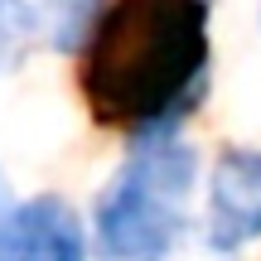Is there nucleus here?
<instances>
[{"instance_id": "obj_1", "label": "nucleus", "mask_w": 261, "mask_h": 261, "mask_svg": "<svg viewBox=\"0 0 261 261\" xmlns=\"http://www.w3.org/2000/svg\"><path fill=\"white\" fill-rule=\"evenodd\" d=\"M208 87V0H107L83 44V97L102 126L174 130Z\"/></svg>"}, {"instance_id": "obj_5", "label": "nucleus", "mask_w": 261, "mask_h": 261, "mask_svg": "<svg viewBox=\"0 0 261 261\" xmlns=\"http://www.w3.org/2000/svg\"><path fill=\"white\" fill-rule=\"evenodd\" d=\"M107 0H44V29L58 54H77L92 34Z\"/></svg>"}, {"instance_id": "obj_4", "label": "nucleus", "mask_w": 261, "mask_h": 261, "mask_svg": "<svg viewBox=\"0 0 261 261\" xmlns=\"http://www.w3.org/2000/svg\"><path fill=\"white\" fill-rule=\"evenodd\" d=\"M261 237V150H223L208 179V242L237 252Z\"/></svg>"}, {"instance_id": "obj_6", "label": "nucleus", "mask_w": 261, "mask_h": 261, "mask_svg": "<svg viewBox=\"0 0 261 261\" xmlns=\"http://www.w3.org/2000/svg\"><path fill=\"white\" fill-rule=\"evenodd\" d=\"M34 10L24 5V0H0V68L15 63L19 54L29 48V39H34Z\"/></svg>"}, {"instance_id": "obj_3", "label": "nucleus", "mask_w": 261, "mask_h": 261, "mask_svg": "<svg viewBox=\"0 0 261 261\" xmlns=\"http://www.w3.org/2000/svg\"><path fill=\"white\" fill-rule=\"evenodd\" d=\"M0 261H87V232L73 203L34 194L0 208Z\"/></svg>"}, {"instance_id": "obj_2", "label": "nucleus", "mask_w": 261, "mask_h": 261, "mask_svg": "<svg viewBox=\"0 0 261 261\" xmlns=\"http://www.w3.org/2000/svg\"><path fill=\"white\" fill-rule=\"evenodd\" d=\"M198 155L174 130H145L97 198V252L107 261H160L189 218Z\"/></svg>"}]
</instances>
